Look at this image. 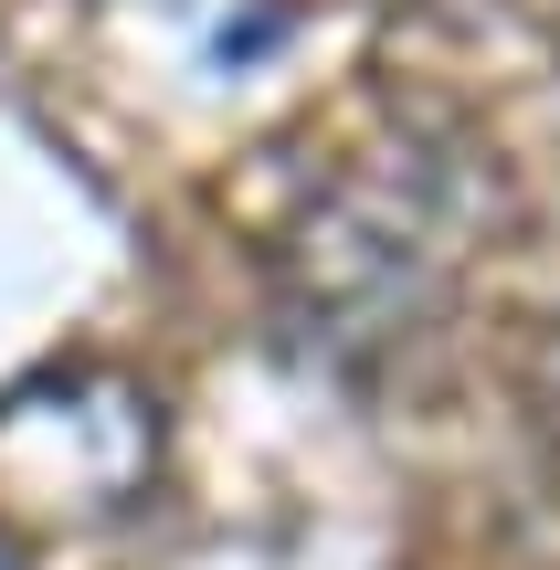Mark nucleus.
I'll list each match as a JSON object with an SVG mask.
<instances>
[{"label":"nucleus","mask_w":560,"mask_h":570,"mask_svg":"<svg viewBox=\"0 0 560 570\" xmlns=\"http://www.w3.org/2000/svg\"><path fill=\"white\" fill-rule=\"evenodd\" d=\"M392 11H402V21H423V32H487L508 0H392Z\"/></svg>","instance_id":"2"},{"label":"nucleus","mask_w":560,"mask_h":570,"mask_svg":"<svg viewBox=\"0 0 560 570\" xmlns=\"http://www.w3.org/2000/svg\"><path fill=\"white\" fill-rule=\"evenodd\" d=\"M487 148L444 117H371L350 148H328L296 212L265 244L275 317L328 360H371L434 327L465 254L487 244Z\"/></svg>","instance_id":"1"}]
</instances>
